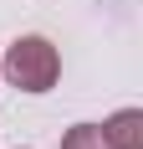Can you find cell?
Masks as SVG:
<instances>
[{
	"label": "cell",
	"mask_w": 143,
	"mask_h": 149,
	"mask_svg": "<svg viewBox=\"0 0 143 149\" xmlns=\"http://www.w3.org/2000/svg\"><path fill=\"white\" fill-rule=\"evenodd\" d=\"M0 77H5L10 88L31 93V98L51 93V88L61 82V52H56V41L41 36V31L15 36V41L5 46V57H0Z\"/></svg>",
	"instance_id": "1"
},
{
	"label": "cell",
	"mask_w": 143,
	"mask_h": 149,
	"mask_svg": "<svg viewBox=\"0 0 143 149\" xmlns=\"http://www.w3.org/2000/svg\"><path fill=\"white\" fill-rule=\"evenodd\" d=\"M102 129V139L113 149H143V108H118V113H107V118L97 123Z\"/></svg>",
	"instance_id": "2"
},
{
	"label": "cell",
	"mask_w": 143,
	"mask_h": 149,
	"mask_svg": "<svg viewBox=\"0 0 143 149\" xmlns=\"http://www.w3.org/2000/svg\"><path fill=\"white\" fill-rule=\"evenodd\" d=\"M61 149H113V144L102 139L97 123H72L67 134H61Z\"/></svg>",
	"instance_id": "3"
}]
</instances>
